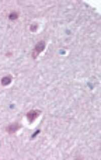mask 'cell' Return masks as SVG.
Segmentation results:
<instances>
[{"mask_svg": "<svg viewBox=\"0 0 101 160\" xmlns=\"http://www.w3.org/2000/svg\"><path fill=\"white\" fill-rule=\"evenodd\" d=\"M46 47V42L42 40L38 42L34 48L32 53V57L34 59H36L40 53L44 51Z\"/></svg>", "mask_w": 101, "mask_h": 160, "instance_id": "cell-1", "label": "cell"}, {"mask_svg": "<svg viewBox=\"0 0 101 160\" xmlns=\"http://www.w3.org/2000/svg\"><path fill=\"white\" fill-rule=\"evenodd\" d=\"M41 111L39 110H32L28 112L26 117L29 122L32 123L39 117L41 114Z\"/></svg>", "mask_w": 101, "mask_h": 160, "instance_id": "cell-2", "label": "cell"}, {"mask_svg": "<svg viewBox=\"0 0 101 160\" xmlns=\"http://www.w3.org/2000/svg\"><path fill=\"white\" fill-rule=\"evenodd\" d=\"M21 128V126L18 123H14L9 125L6 128V131L9 134H14Z\"/></svg>", "mask_w": 101, "mask_h": 160, "instance_id": "cell-3", "label": "cell"}, {"mask_svg": "<svg viewBox=\"0 0 101 160\" xmlns=\"http://www.w3.org/2000/svg\"><path fill=\"white\" fill-rule=\"evenodd\" d=\"M12 82V77L10 76L4 77L1 80V84L4 86H6L10 84Z\"/></svg>", "mask_w": 101, "mask_h": 160, "instance_id": "cell-4", "label": "cell"}, {"mask_svg": "<svg viewBox=\"0 0 101 160\" xmlns=\"http://www.w3.org/2000/svg\"><path fill=\"white\" fill-rule=\"evenodd\" d=\"M9 18L11 20H15L18 18V14L16 13H12L9 16Z\"/></svg>", "mask_w": 101, "mask_h": 160, "instance_id": "cell-5", "label": "cell"}]
</instances>
